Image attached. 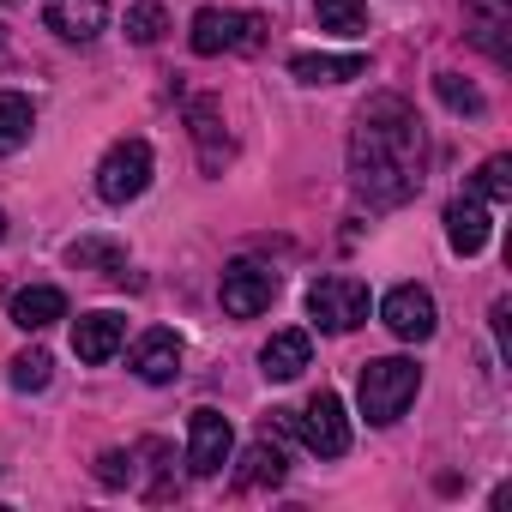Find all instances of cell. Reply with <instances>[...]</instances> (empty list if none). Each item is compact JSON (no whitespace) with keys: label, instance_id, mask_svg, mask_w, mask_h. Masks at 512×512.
Wrapping results in <instances>:
<instances>
[{"label":"cell","instance_id":"1","mask_svg":"<svg viewBox=\"0 0 512 512\" xmlns=\"http://www.w3.org/2000/svg\"><path fill=\"white\" fill-rule=\"evenodd\" d=\"M422 121L404 97H368L362 115H356V133H350V187L362 205L386 211V205H404L416 199L422 187Z\"/></svg>","mask_w":512,"mask_h":512},{"label":"cell","instance_id":"2","mask_svg":"<svg viewBox=\"0 0 512 512\" xmlns=\"http://www.w3.org/2000/svg\"><path fill=\"white\" fill-rule=\"evenodd\" d=\"M416 392H422V368H416V362H404V356H380V362H368V368H362V380H356L362 416H368L374 428L398 422V416L416 404Z\"/></svg>","mask_w":512,"mask_h":512},{"label":"cell","instance_id":"3","mask_svg":"<svg viewBox=\"0 0 512 512\" xmlns=\"http://www.w3.org/2000/svg\"><path fill=\"white\" fill-rule=\"evenodd\" d=\"M193 55H253L266 43L260 13H229V7H199L193 13Z\"/></svg>","mask_w":512,"mask_h":512},{"label":"cell","instance_id":"4","mask_svg":"<svg viewBox=\"0 0 512 512\" xmlns=\"http://www.w3.org/2000/svg\"><path fill=\"white\" fill-rule=\"evenodd\" d=\"M368 284L362 278H320L314 290H308V314H314V326L320 332H332V338H344V332H356V326H368Z\"/></svg>","mask_w":512,"mask_h":512},{"label":"cell","instance_id":"5","mask_svg":"<svg viewBox=\"0 0 512 512\" xmlns=\"http://www.w3.org/2000/svg\"><path fill=\"white\" fill-rule=\"evenodd\" d=\"M145 187H151V145H145V139L109 145L103 163H97V193H103L109 205H127V199H139Z\"/></svg>","mask_w":512,"mask_h":512},{"label":"cell","instance_id":"6","mask_svg":"<svg viewBox=\"0 0 512 512\" xmlns=\"http://www.w3.org/2000/svg\"><path fill=\"white\" fill-rule=\"evenodd\" d=\"M296 440L320 458H344L350 452V416H344V398L338 392H314L308 410H296Z\"/></svg>","mask_w":512,"mask_h":512},{"label":"cell","instance_id":"7","mask_svg":"<svg viewBox=\"0 0 512 512\" xmlns=\"http://www.w3.org/2000/svg\"><path fill=\"white\" fill-rule=\"evenodd\" d=\"M229 446H235L229 416L211 410V404H199V410L187 416V470H193V476H217V470L229 464Z\"/></svg>","mask_w":512,"mask_h":512},{"label":"cell","instance_id":"8","mask_svg":"<svg viewBox=\"0 0 512 512\" xmlns=\"http://www.w3.org/2000/svg\"><path fill=\"white\" fill-rule=\"evenodd\" d=\"M278 302V272L260 266V260H235L223 272V314L235 320H253V314H266Z\"/></svg>","mask_w":512,"mask_h":512},{"label":"cell","instance_id":"9","mask_svg":"<svg viewBox=\"0 0 512 512\" xmlns=\"http://www.w3.org/2000/svg\"><path fill=\"white\" fill-rule=\"evenodd\" d=\"M380 320H386V332H392L398 344H428V338H434V326H440L434 296H428L422 284H398V290L380 302Z\"/></svg>","mask_w":512,"mask_h":512},{"label":"cell","instance_id":"10","mask_svg":"<svg viewBox=\"0 0 512 512\" xmlns=\"http://www.w3.org/2000/svg\"><path fill=\"white\" fill-rule=\"evenodd\" d=\"M43 19L67 43H91L109 25V0H43Z\"/></svg>","mask_w":512,"mask_h":512},{"label":"cell","instance_id":"11","mask_svg":"<svg viewBox=\"0 0 512 512\" xmlns=\"http://www.w3.org/2000/svg\"><path fill=\"white\" fill-rule=\"evenodd\" d=\"M488 235H494V223H488V205L476 193H464V199L446 205V241H452V253L476 260V253L488 247Z\"/></svg>","mask_w":512,"mask_h":512},{"label":"cell","instance_id":"12","mask_svg":"<svg viewBox=\"0 0 512 512\" xmlns=\"http://www.w3.org/2000/svg\"><path fill=\"white\" fill-rule=\"evenodd\" d=\"M121 344H127V320L121 314H85V320H73V356L79 362L103 368Z\"/></svg>","mask_w":512,"mask_h":512},{"label":"cell","instance_id":"13","mask_svg":"<svg viewBox=\"0 0 512 512\" xmlns=\"http://www.w3.org/2000/svg\"><path fill=\"white\" fill-rule=\"evenodd\" d=\"M133 374H139L145 386H169V380L181 374V338L163 332V326H151V332L133 344Z\"/></svg>","mask_w":512,"mask_h":512},{"label":"cell","instance_id":"14","mask_svg":"<svg viewBox=\"0 0 512 512\" xmlns=\"http://www.w3.org/2000/svg\"><path fill=\"white\" fill-rule=\"evenodd\" d=\"M464 13H470V43L488 49L494 61H512V43H506V31H512V0H464Z\"/></svg>","mask_w":512,"mask_h":512},{"label":"cell","instance_id":"15","mask_svg":"<svg viewBox=\"0 0 512 512\" xmlns=\"http://www.w3.org/2000/svg\"><path fill=\"white\" fill-rule=\"evenodd\" d=\"M187 127H193V145H199V163L217 175L223 163H229V133H223V109L211 103V97H199L193 109H187Z\"/></svg>","mask_w":512,"mask_h":512},{"label":"cell","instance_id":"16","mask_svg":"<svg viewBox=\"0 0 512 512\" xmlns=\"http://www.w3.org/2000/svg\"><path fill=\"white\" fill-rule=\"evenodd\" d=\"M55 320H67V296H61L55 284H25V290L13 296V326H25V332H49Z\"/></svg>","mask_w":512,"mask_h":512},{"label":"cell","instance_id":"17","mask_svg":"<svg viewBox=\"0 0 512 512\" xmlns=\"http://www.w3.org/2000/svg\"><path fill=\"white\" fill-rule=\"evenodd\" d=\"M308 356H314L308 332H272V344L260 350V368H266V380H296L308 368Z\"/></svg>","mask_w":512,"mask_h":512},{"label":"cell","instance_id":"18","mask_svg":"<svg viewBox=\"0 0 512 512\" xmlns=\"http://www.w3.org/2000/svg\"><path fill=\"white\" fill-rule=\"evenodd\" d=\"M290 73H296L302 85H344V79H362L368 61H362V55H296Z\"/></svg>","mask_w":512,"mask_h":512},{"label":"cell","instance_id":"19","mask_svg":"<svg viewBox=\"0 0 512 512\" xmlns=\"http://www.w3.org/2000/svg\"><path fill=\"white\" fill-rule=\"evenodd\" d=\"M31 127H37V109H31V97H19V91H0V157L25 151V145H31Z\"/></svg>","mask_w":512,"mask_h":512},{"label":"cell","instance_id":"20","mask_svg":"<svg viewBox=\"0 0 512 512\" xmlns=\"http://www.w3.org/2000/svg\"><path fill=\"white\" fill-rule=\"evenodd\" d=\"M67 260L79 272H103V278H127V247L121 241H97V235H79L67 247Z\"/></svg>","mask_w":512,"mask_h":512},{"label":"cell","instance_id":"21","mask_svg":"<svg viewBox=\"0 0 512 512\" xmlns=\"http://www.w3.org/2000/svg\"><path fill=\"white\" fill-rule=\"evenodd\" d=\"M241 488H278L284 482V452L272 446V434L266 440H253L247 452H241V476H235Z\"/></svg>","mask_w":512,"mask_h":512},{"label":"cell","instance_id":"22","mask_svg":"<svg viewBox=\"0 0 512 512\" xmlns=\"http://www.w3.org/2000/svg\"><path fill=\"white\" fill-rule=\"evenodd\" d=\"M314 19H320V31L362 37L368 31V0H314Z\"/></svg>","mask_w":512,"mask_h":512},{"label":"cell","instance_id":"23","mask_svg":"<svg viewBox=\"0 0 512 512\" xmlns=\"http://www.w3.org/2000/svg\"><path fill=\"white\" fill-rule=\"evenodd\" d=\"M13 392H43L49 380H55V362H49V350H25V356H13Z\"/></svg>","mask_w":512,"mask_h":512},{"label":"cell","instance_id":"24","mask_svg":"<svg viewBox=\"0 0 512 512\" xmlns=\"http://www.w3.org/2000/svg\"><path fill=\"white\" fill-rule=\"evenodd\" d=\"M434 91H440V103L452 109V115H482L488 103H482V91L470 85V79H458V73H440L434 79Z\"/></svg>","mask_w":512,"mask_h":512},{"label":"cell","instance_id":"25","mask_svg":"<svg viewBox=\"0 0 512 512\" xmlns=\"http://www.w3.org/2000/svg\"><path fill=\"white\" fill-rule=\"evenodd\" d=\"M482 205H500V199H512V163L506 157H488L482 169H476V187H470Z\"/></svg>","mask_w":512,"mask_h":512},{"label":"cell","instance_id":"26","mask_svg":"<svg viewBox=\"0 0 512 512\" xmlns=\"http://www.w3.org/2000/svg\"><path fill=\"white\" fill-rule=\"evenodd\" d=\"M127 37H133L139 49H151V43L163 37V7H157V0H139V7H127Z\"/></svg>","mask_w":512,"mask_h":512},{"label":"cell","instance_id":"27","mask_svg":"<svg viewBox=\"0 0 512 512\" xmlns=\"http://www.w3.org/2000/svg\"><path fill=\"white\" fill-rule=\"evenodd\" d=\"M97 482H103V488L133 482V452H103V458H97Z\"/></svg>","mask_w":512,"mask_h":512},{"label":"cell","instance_id":"28","mask_svg":"<svg viewBox=\"0 0 512 512\" xmlns=\"http://www.w3.org/2000/svg\"><path fill=\"white\" fill-rule=\"evenodd\" d=\"M0 235H7V211H0Z\"/></svg>","mask_w":512,"mask_h":512}]
</instances>
